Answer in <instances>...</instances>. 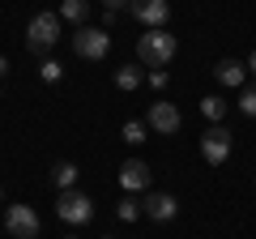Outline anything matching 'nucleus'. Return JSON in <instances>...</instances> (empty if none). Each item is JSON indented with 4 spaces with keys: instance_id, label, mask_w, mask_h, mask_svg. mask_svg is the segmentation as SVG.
Listing matches in <instances>:
<instances>
[{
    "instance_id": "5701e85b",
    "label": "nucleus",
    "mask_w": 256,
    "mask_h": 239,
    "mask_svg": "<svg viewBox=\"0 0 256 239\" xmlns=\"http://www.w3.org/2000/svg\"><path fill=\"white\" fill-rule=\"evenodd\" d=\"M248 73H252V77H256V52H252V56H248Z\"/></svg>"
},
{
    "instance_id": "f257e3e1",
    "label": "nucleus",
    "mask_w": 256,
    "mask_h": 239,
    "mask_svg": "<svg viewBox=\"0 0 256 239\" xmlns=\"http://www.w3.org/2000/svg\"><path fill=\"white\" fill-rule=\"evenodd\" d=\"M175 52H180V38L171 34V30H146V34L137 38V56L146 60L150 68H162L175 60Z\"/></svg>"
},
{
    "instance_id": "393cba45",
    "label": "nucleus",
    "mask_w": 256,
    "mask_h": 239,
    "mask_svg": "<svg viewBox=\"0 0 256 239\" xmlns=\"http://www.w3.org/2000/svg\"><path fill=\"white\" fill-rule=\"evenodd\" d=\"M64 239H77V235H64Z\"/></svg>"
},
{
    "instance_id": "2eb2a0df",
    "label": "nucleus",
    "mask_w": 256,
    "mask_h": 239,
    "mask_svg": "<svg viewBox=\"0 0 256 239\" xmlns=\"http://www.w3.org/2000/svg\"><path fill=\"white\" fill-rule=\"evenodd\" d=\"M201 116L210 120V124H222V116H226V98H218V94L201 98Z\"/></svg>"
},
{
    "instance_id": "f3484780",
    "label": "nucleus",
    "mask_w": 256,
    "mask_h": 239,
    "mask_svg": "<svg viewBox=\"0 0 256 239\" xmlns=\"http://www.w3.org/2000/svg\"><path fill=\"white\" fill-rule=\"evenodd\" d=\"M116 214H120L124 222H137V218H141V201H132V196H124V201L116 205Z\"/></svg>"
},
{
    "instance_id": "9b49d317",
    "label": "nucleus",
    "mask_w": 256,
    "mask_h": 239,
    "mask_svg": "<svg viewBox=\"0 0 256 239\" xmlns=\"http://www.w3.org/2000/svg\"><path fill=\"white\" fill-rule=\"evenodd\" d=\"M214 77H218L222 86H244L248 82V64H239V60H218V64H214Z\"/></svg>"
},
{
    "instance_id": "a211bd4d",
    "label": "nucleus",
    "mask_w": 256,
    "mask_h": 239,
    "mask_svg": "<svg viewBox=\"0 0 256 239\" xmlns=\"http://www.w3.org/2000/svg\"><path fill=\"white\" fill-rule=\"evenodd\" d=\"M124 141L128 146H141V141H146V124H141V120H128L124 124Z\"/></svg>"
},
{
    "instance_id": "6ab92c4d",
    "label": "nucleus",
    "mask_w": 256,
    "mask_h": 239,
    "mask_svg": "<svg viewBox=\"0 0 256 239\" xmlns=\"http://www.w3.org/2000/svg\"><path fill=\"white\" fill-rule=\"evenodd\" d=\"M60 73H64V68L56 64V60H43V64H38V77H43L47 86H56V82H60Z\"/></svg>"
},
{
    "instance_id": "f03ea898",
    "label": "nucleus",
    "mask_w": 256,
    "mask_h": 239,
    "mask_svg": "<svg viewBox=\"0 0 256 239\" xmlns=\"http://www.w3.org/2000/svg\"><path fill=\"white\" fill-rule=\"evenodd\" d=\"M56 43H60V18H56V13H34L30 26H26V47L34 56H43V52H52Z\"/></svg>"
},
{
    "instance_id": "ddd939ff",
    "label": "nucleus",
    "mask_w": 256,
    "mask_h": 239,
    "mask_svg": "<svg viewBox=\"0 0 256 239\" xmlns=\"http://www.w3.org/2000/svg\"><path fill=\"white\" fill-rule=\"evenodd\" d=\"M141 82H146L141 64H120V68H116V86H120V90H137Z\"/></svg>"
},
{
    "instance_id": "423d86ee",
    "label": "nucleus",
    "mask_w": 256,
    "mask_h": 239,
    "mask_svg": "<svg viewBox=\"0 0 256 239\" xmlns=\"http://www.w3.org/2000/svg\"><path fill=\"white\" fill-rule=\"evenodd\" d=\"M4 230H9L13 239H38L43 222H38V214L30 210V205H9V214H4Z\"/></svg>"
},
{
    "instance_id": "6e6552de",
    "label": "nucleus",
    "mask_w": 256,
    "mask_h": 239,
    "mask_svg": "<svg viewBox=\"0 0 256 239\" xmlns=\"http://www.w3.org/2000/svg\"><path fill=\"white\" fill-rule=\"evenodd\" d=\"M146 124H150L154 132H162V137H171V132H180L184 116H180V107H175V102H154V107H150V116H146Z\"/></svg>"
},
{
    "instance_id": "412c9836",
    "label": "nucleus",
    "mask_w": 256,
    "mask_h": 239,
    "mask_svg": "<svg viewBox=\"0 0 256 239\" xmlns=\"http://www.w3.org/2000/svg\"><path fill=\"white\" fill-rule=\"evenodd\" d=\"M102 4H107V13H116V9H128L132 0H102Z\"/></svg>"
},
{
    "instance_id": "0eeeda50",
    "label": "nucleus",
    "mask_w": 256,
    "mask_h": 239,
    "mask_svg": "<svg viewBox=\"0 0 256 239\" xmlns=\"http://www.w3.org/2000/svg\"><path fill=\"white\" fill-rule=\"evenodd\" d=\"M128 13H132L146 30H166L171 4H166V0H132V4H128Z\"/></svg>"
},
{
    "instance_id": "4be33fe9",
    "label": "nucleus",
    "mask_w": 256,
    "mask_h": 239,
    "mask_svg": "<svg viewBox=\"0 0 256 239\" xmlns=\"http://www.w3.org/2000/svg\"><path fill=\"white\" fill-rule=\"evenodd\" d=\"M4 77H9V60H4V56H0V82H4Z\"/></svg>"
},
{
    "instance_id": "9d476101",
    "label": "nucleus",
    "mask_w": 256,
    "mask_h": 239,
    "mask_svg": "<svg viewBox=\"0 0 256 239\" xmlns=\"http://www.w3.org/2000/svg\"><path fill=\"white\" fill-rule=\"evenodd\" d=\"M120 184H124L128 192H146L150 188V166L141 162V158H128V162L120 166Z\"/></svg>"
},
{
    "instance_id": "39448f33",
    "label": "nucleus",
    "mask_w": 256,
    "mask_h": 239,
    "mask_svg": "<svg viewBox=\"0 0 256 239\" xmlns=\"http://www.w3.org/2000/svg\"><path fill=\"white\" fill-rule=\"evenodd\" d=\"M56 214H60L64 222H73V226H86V222L94 218V201L86 192H77V188H68V192H60V201H56Z\"/></svg>"
},
{
    "instance_id": "4468645a",
    "label": "nucleus",
    "mask_w": 256,
    "mask_h": 239,
    "mask_svg": "<svg viewBox=\"0 0 256 239\" xmlns=\"http://www.w3.org/2000/svg\"><path fill=\"white\" fill-rule=\"evenodd\" d=\"M60 18H64V22H77V26H82V22L90 18V4H86V0H60Z\"/></svg>"
},
{
    "instance_id": "f8f14e48",
    "label": "nucleus",
    "mask_w": 256,
    "mask_h": 239,
    "mask_svg": "<svg viewBox=\"0 0 256 239\" xmlns=\"http://www.w3.org/2000/svg\"><path fill=\"white\" fill-rule=\"evenodd\" d=\"M77 162H56L52 166V180H56V188H60V192H68V188H77Z\"/></svg>"
},
{
    "instance_id": "20e7f679",
    "label": "nucleus",
    "mask_w": 256,
    "mask_h": 239,
    "mask_svg": "<svg viewBox=\"0 0 256 239\" xmlns=\"http://www.w3.org/2000/svg\"><path fill=\"white\" fill-rule=\"evenodd\" d=\"M230 137H235V132L230 128H222V124H210V128L201 132V158L210 166H222L230 158Z\"/></svg>"
},
{
    "instance_id": "dca6fc26",
    "label": "nucleus",
    "mask_w": 256,
    "mask_h": 239,
    "mask_svg": "<svg viewBox=\"0 0 256 239\" xmlns=\"http://www.w3.org/2000/svg\"><path fill=\"white\" fill-rule=\"evenodd\" d=\"M239 111H244L248 120H256V86H244V94H239V102H235Z\"/></svg>"
},
{
    "instance_id": "aec40b11",
    "label": "nucleus",
    "mask_w": 256,
    "mask_h": 239,
    "mask_svg": "<svg viewBox=\"0 0 256 239\" xmlns=\"http://www.w3.org/2000/svg\"><path fill=\"white\" fill-rule=\"evenodd\" d=\"M150 86H154V90H162V86H166V73H162V68H154V73H150Z\"/></svg>"
},
{
    "instance_id": "b1692460",
    "label": "nucleus",
    "mask_w": 256,
    "mask_h": 239,
    "mask_svg": "<svg viewBox=\"0 0 256 239\" xmlns=\"http://www.w3.org/2000/svg\"><path fill=\"white\" fill-rule=\"evenodd\" d=\"M0 201H4V188H0Z\"/></svg>"
},
{
    "instance_id": "1a4fd4ad",
    "label": "nucleus",
    "mask_w": 256,
    "mask_h": 239,
    "mask_svg": "<svg viewBox=\"0 0 256 239\" xmlns=\"http://www.w3.org/2000/svg\"><path fill=\"white\" fill-rule=\"evenodd\" d=\"M141 214H146V218H154V222H171L175 214H180V201H175L171 192H146Z\"/></svg>"
},
{
    "instance_id": "7ed1b4c3",
    "label": "nucleus",
    "mask_w": 256,
    "mask_h": 239,
    "mask_svg": "<svg viewBox=\"0 0 256 239\" xmlns=\"http://www.w3.org/2000/svg\"><path fill=\"white\" fill-rule=\"evenodd\" d=\"M73 52L82 56V60H102V56L111 52V34H107V30H98V26H77Z\"/></svg>"
}]
</instances>
